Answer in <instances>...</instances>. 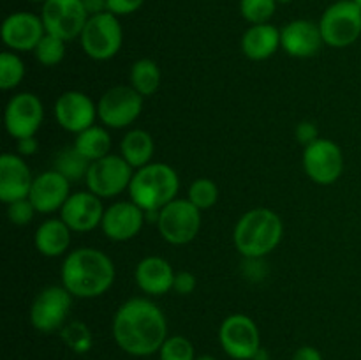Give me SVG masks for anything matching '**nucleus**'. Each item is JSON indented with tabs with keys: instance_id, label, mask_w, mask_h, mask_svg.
<instances>
[{
	"instance_id": "obj_1",
	"label": "nucleus",
	"mask_w": 361,
	"mask_h": 360,
	"mask_svg": "<svg viewBox=\"0 0 361 360\" xmlns=\"http://www.w3.org/2000/svg\"><path fill=\"white\" fill-rule=\"evenodd\" d=\"M113 339L133 356L154 355L168 339V321L155 302L130 299L116 309L111 323Z\"/></svg>"
},
{
	"instance_id": "obj_2",
	"label": "nucleus",
	"mask_w": 361,
	"mask_h": 360,
	"mask_svg": "<svg viewBox=\"0 0 361 360\" xmlns=\"http://www.w3.org/2000/svg\"><path fill=\"white\" fill-rule=\"evenodd\" d=\"M113 260L95 247L71 251L62 263V286L78 299H95L108 292L115 282Z\"/></svg>"
},
{
	"instance_id": "obj_3",
	"label": "nucleus",
	"mask_w": 361,
	"mask_h": 360,
	"mask_svg": "<svg viewBox=\"0 0 361 360\" xmlns=\"http://www.w3.org/2000/svg\"><path fill=\"white\" fill-rule=\"evenodd\" d=\"M284 236V222L271 208L257 207L236 221L233 242L243 258H264L277 249Z\"/></svg>"
},
{
	"instance_id": "obj_4",
	"label": "nucleus",
	"mask_w": 361,
	"mask_h": 360,
	"mask_svg": "<svg viewBox=\"0 0 361 360\" xmlns=\"http://www.w3.org/2000/svg\"><path fill=\"white\" fill-rule=\"evenodd\" d=\"M180 189L178 173L166 162H150L136 169L129 186L130 200L148 210H161L176 200Z\"/></svg>"
},
{
	"instance_id": "obj_5",
	"label": "nucleus",
	"mask_w": 361,
	"mask_h": 360,
	"mask_svg": "<svg viewBox=\"0 0 361 360\" xmlns=\"http://www.w3.org/2000/svg\"><path fill=\"white\" fill-rule=\"evenodd\" d=\"M80 42L83 52L92 60L104 62L113 59L123 42V30L118 18L109 11L90 16L81 32Z\"/></svg>"
},
{
	"instance_id": "obj_6",
	"label": "nucleus",
	"mask_w": 361,
	"mask_h": 360,
	"mask_svg": "<svg viewBox=\"0 0 361 360\" xmlns=\"http://www.w3.org/2000/svg\"><path fill=\"white\" fill-rule=\"evenodd\" d=\"M319 28L324 44L348 48L361 35V9L353 0H338L324 11Z\"/></svg>"
},
{
	"instance_id": "obj_7",
	"label": "nucleus",
	"mask_w": 361,
	"mask_h": 360,
	"mask_svg": "<svg viewBox=\"0 0 361 360\" xmlns=\"http://www.w3.org/2000/svg\"><path fill=\"white\" fill-rule=\"evenodd\" d=\"M159 233L171 246L192 242L201 229V210L189 200L176 198L159 210Z\"/></svg>"
},
{
	"instance_id": "obj_8",
	"label": "nucleus",
	"mask_w": 361,
	"mask_h": 360,
	"mask_svg": "<svg viewBox=\"0 0 361 360\" xmlns=\"http://www.w3.org/2000/svg\"><path fill=\"white\" fill-rule=\"evenodd\" d=\"M133 176L134 168L122 155L109 154L92 162L85 182H87L88 191L97 194L102 200V198L118 196L123 191H129Z\"/></svg>"
},
{
	"instance_id": "obj_9",
	"label": "nucleus",
	"mask_w": 361,
	"mask_h": 360,
	"mask_svg": "<svg viewBox=\"0 0 361 360\" xmlns=\"http://www.w3.org/2000/svg\"><path fill=\"white\" fill-rule=\"evenodd\" d=\"M143 112V95L133 87L116 85L106 90L97 102L99 120L109 129H123L136 122Z\"/></svg>"
},
{
	"instance_id": "obj_10",
	"label": "nucleus",
	"mask_w": 361,
	"mask_h": 360,
	"mask_svg": "<svg viewBox=\"0 0 361 360\" xmlns=\"http://www.w3.org/2000/svg\"><path fill=\"white\" fill-rule=\"evenodd\" d=\"M219 342L233 360H252L261 348L259 328L247 314H231L219 327Z\"/></svg>"
},
{
	"instance_id": "obj_11",
	"label": "nucleus",
	"mask_w": 361,
	"mask_h": 360,
	"mask_svg": "<svg viewBox=\"0 0 361 360\" xmlns=\"http://www.w3.org/2000/svg\"><path fill=\"white\" fill-rule=\"evenodd\" d=\"M73 295L63 286H48L37 293L30 307V323L42 334L62 330L69 318Z\"/></svg>"
},
{
	"instance_id": "obj_12",
	"label": "nucleus",
	"mask_w": 361,
	"mask_h": 360,
	"mask_svg": "<svg viewBox=\"0 0 361 360\" xmlns=\"http://www.w3.org/2000/svg\"><path fill=\"white\" fill-rule=\"evenodd\" d=\"M303 169L312 182L331 186L344 173V154L335 141L319 138L303 148Z\"/></svg>"
},
{
	"instance_id": "obj_13",
	"label": "nucleus",
	"mask_w": 361,
	"mask_h": 360,
	"mask_svg": "<svg viewBox=\"0 0 361 360\" xmlns=\"http://www.w3.org/2000/svg\"><path fill=\"white\" fill-rule=\"evenodd\" d=\"M41 18L48 34L67 42L80 37L90 16L83 0H46L42 4Z\"/></svg>"
},
{
	"instance_id": "obj_14",
	"label": "nucleus",
	"mask_w": 361,
	"mask_h": 360,
	"mask_svg": "<svg viewBox=\"0 0 361 360\" xmlns=\"http://www.w3.org/2000/svg\"><path fill=\"white\" fill-rule=\"evenodd\" d=\"M44 120L42 101L32 92H20L9 99L4 112V124L14 140L35 136Z\"/></svg>"
},
{
	"instance_id": "obj_15",
	"label": "nucleus",
	"mask_w": 361,
	"mask_h": 360,
	"mask_svg": "<svg viewBox=\"0 0 361 360\" xmlns=\"http://www.w3.org/2000/svg\"><path fill=\"white\" fill-rule=\"evenodd\" d=\"M55 119L62 129L80 134L92 127L97 119V104L85 92L67 90L56 99Z\"/></svg>"
},
{
	"instance_id": "obj_16",
	"label": "nucleus",
	"mask_w": 361,
	"mask_h": 360,
	"mask_svg": "<svg viewBox=\"0 0 361 360\" xmlns=\"http://www.w3.org/2000/svg\"><path fill=\"white\" fill-rule=\"evenodd\" d=\"M102 201L90 191L73 193L60 210V219L76 233H87L101 226L104 217Z\"/></svg>"
},
{
	"instance_id": "obj_17",
	"label": "nucleus",
	"mask_w": 361,
	"mask_h": 360,
	"mask_svg": "<svg viewBox=\"0 0 361 360\" xmlns=\"http://www.w3.org/2000/svg\"><path fill=\"white\" fill-rule=\"evenodd\" d=\"M145 222V210L133 200L116 201L104 210L101 228L102 233L113 242H126L141 232Z\"/></svg>"
},
{
	"instance_id": "obj_18",
	"label": "nucleus",
	"mask_w": 361,
	"mask_h": 360,
	"mask_svg": "<svg viewBox=\"0 0 361 360\" xmlns=\"http://www.w3.org/2000/svg\"><path fill=\"white\" fill-rule=\"evenodd\" d=\"M46 34L42 18L32 13H13L2 23V41L13 52H34Z\"/></svg>"
},
{
	"instance_id": "obj_19",
	"label": "nucleus",
	"mask_w": 361,
	"mask_h": 360,
	"mask_svg": "<svg viewBox=\"0 0 361 360\" xmlns=\"http://www.w3.org/2000/svg\"><path fill=\"white\" fill-rule=\"evenodd\" d=\"M71 196V182L56 169L39 173L32 184L28 200L39 214H53L62 210L63 203Z\"/></svg>"
},
{
	"instance_id": "obj_20",
	"label": "nucleus",
	"mask_w": 361,
	"mask_h": 360,
	"mask_svg": "<svg viewBox=\"0 0 361 360\" xmlns=\"http://www.w3.org/2000/svg\"><path fill=\"white\" fill-rule=\"evenodd\" d=\"M35 176L25 159L16 154H2L0 157V201L6 205L28 198Z\"/></svg>"
},
{
	"instance_id": "obj_21",
	"label": "nucleus",
	"mask_w": 361,
	"mask_h": 360,
	"mask_svg": "<svg viewBox=\"0 0 361 360\" xmlns=\"http://www.w3.org/2000/svg\"><path fill=\"white\" fill-rule=\"evenodd\" d=\"M281 44L289 56L310 59L317 55L324 44L319 23L310 20L289 21L281 30Z\"/></svg>"
},
{
	"instance_id": "obj_22",
	"label": "nucleus",
	"mask_w": 361,
	"mask_h": 360,
	"mask_svg": "<svg viewBox=\"0 0 361 360\" xmlns=\"http://www.w3.org/2000/svg\"><path fill=\"white\" fill-rule=\"evenodd\" d=\"M176 272L173 270L171 263L161 256H147L136 265L134 279L137 288L150 296L166 295L173 289Z\"/></svg>"
},
{
	"instance_id": "obj_23",
	"label": "nucleus",
	"mask_w": 361,
	"mask_h": 360,
	"mask_svg": "<svg viewBox=\"0 0 361 360\" xmlns=\"http://www.w3.org/2000/svg\"><path fill=\"white\" fill-rule=\"evenodd\" d=\"M281 46V30L270 23L250 25L242 37L243 55L254 62L268 60Z\"/></svg>"
},
{
	"instance_id": "obj_24",
	"label": "nucleus",
	"mask_w": 361,
	"mask_h": 360,
	"mask_svg": "<svg viewBox=\"0 0 361 360\" xmlns=\"http://www.w3.org/2000/svg\"><path fill=\"white\" fill-rule=\"evenodd\" d=\"M71 233L73 229L62 219H48L35 229L34 244L35 249L46 258H56L67 253L71 246Z\"/></svg>"
},
{
	"instance_id": "obj_25",
	"label": "nucleus",
	"mask_w": 361,
	"mask_h": 360,
	"mask_svg": "<svg viewBox=\"0 0 361 360\" xmlns=\"http://www.w3.org/2000/svg\"><path fill=\"white\" fill-rule=\"evenodd\" d=\"M155 143L154 138L145 129H133L122 138L120 141V155L133 166L134 169H140L143 166L150 164L154 157Z\"/></svg>"
},
{
	"instance_id": "obj_26",
	"label": "nucleus",
	"mask_w": 361,
	"mask_h": 360,
	"mask_svg": "<svg viewBox=\"0 0 361 360\" xmlns=\"http://www.w3.org/2000/svg\"><path fill=\"white\" fill-rule=\"evenodd\" d=\"M74 147L88 161L94 162L97 159H102L111 154V136H109V133L104 127L94 124L92 127L85 129L83 133L76 134Z\"/></svg>"
},
{
	"instance_id": "obj_27",
	"label": "nucleus",
	"mask_w": 361,
	"mask_h": 360,
	"mask_svg": "<svg viewBox=\"0 0 361 360\" xmlns=\"http://www.w3.org/2000/svg\"><path fill=\"white\" fill-rule=\"evenodd\" d=\"M130 87L143 97L154 95L161 87V69L152 59H140L130 67Z\"/></svg>"
},
{
	"instance_id": "obj_28",
	"label": "nucleus",
	"mask_w": 361,
	"mask_h": 360,
	"mask_svg": "<svg viewBox=\"0 0 361 360\" xmlns=\"http://www.w3.org/2000/svg\"><path fill=\"white\" fill-rule=\"evenodd\" d=\"M90 164L92 162L85 155H81L78 152V148L73 145V147L62 148L56 154L55 162H53V169H56L60 175L66 176L69 182H80V180L87 179Z\"/></svg>"
},
{
	"instance_id": "obj_29",
	"label": "nucleus",
	"mask_w": 361,
	"mask_h": 360,
	"mask_svg": "<svg viewBox=\"0 0 361 360\" xmlns=\"http://www.w3.org/2000/svg\"><path fill=\"white\" fill-rule=\"evenodd\" d=\"M25 64L14 52H4L0 55V88L13 90L23 81Z\"/></svg>"
},
{
	"instance_id": "obj_30",
	"label": "nucleus",
	"mask_w": 361,
	"mask_h": 360,
	"mask_svg": "<svg viewBox=\"0 0 361 360\" xmlns=\"http://www.w3.org/2000/svg\"><path fill=\"white\" fill-rule=\"evenodd\" d=\"M34 55L37 59V62L42 64V66H59L63 60V56H66V41L46 32L44 37L35 46Z\"/></svg>"
},
{
	"instance_id": "obj_31",
	"label": "nucleus",
	"mask_w": 361,
	"mask_h": 360,
	"mask_svg": "<svg viewBox=\"0 0 361 360\" xmlns=\"http://www.w3.org/2000/svg\"><path fill=\"white\" fill-rule=\"evenodd\" d=\"M60 337H62L63 344L69 349H73L74 353H87L92 348V332L81 321H71V323L63 325V328L60 330Z\"/></svg>"
},
{
	"instance_id": "obj_32",
	"label": "nucleus",
	"mask_w": 361,
	"mask_h": 360,
	"mask_svg": "<svg viewBox=\"0 0 361 360\" xmlns=\"http://www.w3.org/2000/svg\"><path fill=\"white\" fill-rule=\"evenodd\" d=\"M189 196L187 200L192 205H196L201 212L208 210V208L214 207L219 200V187L214 180L210 179H196L189 186Z\"/></svg>"
},
{
	"instance_id": "obj_33",
	"label": "nucleus",
	"mask_w": 361,
	"mask_h": 360,
	"mask_svg": "<svg viewBox=\"0 0 361 360\" xmlns=\"http://www.w3.org/2000/svg\"><path fill=\"white\" fill-rule=\"evenodd\" d=\"M277 9V0H240V13L250 25L268 23Z\"/></svg>"
},
{
	"instance_id": "obj_34",
	"label": "nucleus",
	"mask_w": 361,
	"mask_h": 360,
	"mask_svg": "<svg viewBox=\"0 0 361 360\" xmlns=\"http://www.w3.org/2000/svg\"><path fill=\"white\" fill-rule=\"evenodd\" d=\"M161 360H196L194 344L183 335H169L159 349Z\"/></svg>"
},
{
	"instance_id": "obj_35",
	"label": "nucleus",
	"mask_w": 361,
	"mask_h": 360,
	"mask_svg": "<svg viewBox=\"0 0 361 360\" xmlns=\"http://www.w3.org/2000/svg\"><path fill=\"white\" fill-rule=\"evenodd\" d=\"M35 214H37V210H35V207L32 205V201L28 198L7 205V217L16 226L28 224L34 219Z\"/></svg>"
},
{
	"instance_id": "obj_36",
	"label": "nucleus",
	"mask_w": 361,
	"mask_h": 360,
	"mask_svg": "<svg viewBox=\"0 0 361 360\" xmlns=\"http://www.w3.org/2000/svg\"><path fill=\"white\" fill-rule=\"evenodd\" d=\"M197 279L192 272L189 270H180L176 272L175 282H173V292H176L178 295H190V293L196 289Z\"/></svg>"
},
{
	"instance_id": "obj_37",
	"label": "nucleus",
	"mask_w": 361,
	"mask_h": 360,
	"mask_svg": "<svg viewBox=\"0 0 361 360\" xmlns=\"http://www.w3.org/2000/svg\"><path fill=\"white\" fill-rule=\"evenodd\" d=\"M295 136L303 147H309L314 141L319 140V129H317L316 124L310 122V120H303V122H300L298 126H296Z\"/></svg>"
},
{
	"instance_id": "obj_38",
	"label": "nucleus",
	"mask_w": 361,
	"mask_h": 360,
	"mask_svg": "<svg viewBox=\"0 0 361 360\" xmlns=\"http://www.w3.org/2000/svg\"><path fill=\"white\" fill-rule=\"evenodd\" d=\"M145 4V0H108V11L115 16L133 14Z\"/></svg>"
},
{
	"instance_id": "obj_39",
	"label": "nucleus",
	"mask_w": 361,
	"mask_h": 360,
	"mask_svg": "<svg viewBox=\"0 0 361 360\" xmlns=\"http://www.w3.org/2000/svg\"><path fill=\"white\" fill-rule=\"evenodd\" d=\"M263 258H245V267H243V272L249 279L252 281H261L267 274V268L263 267Z\"/></svg>"
},
{
	"instance_id": "obj_40",
	"label": "nucleus",
	"mask_w": 361,
	"mask_h": 360,
	"mask_svg": "<svg viewBox=\"0 0 361 360\" xmlns=\"http://www.w3.org/2000/svg\"><path fill=\"white\" fill-rule=\"evenodd\" d=\"M291 360H324L323 353L314 346H300L295 353H293Z\"/></svg>"
},
{
	"instance_id": "obj_41",
	"label": "nucleus",
	"mask_w": 361,
	"mask_h": 360,
	"mask_svg": "<svg viewBox=\"0 0 361 360\" xmlns=\"http://www.w3.org/2000/svg\"><path fill=\"white\" fill-rule=\"evenodd\" d=\"M37 150H39V141L35 140V136L21 138V140H18V152H20L21 157L34 155Z\"/></svg>"
},
{
	"instance_id": "obj_42",
	"label": "nucleus",
	"mask_w": 361,
	"mask_h": 360,
	"mask_svg": "<svg viewBox=\"0 0 361 360\" xmlns=\"http://www.w3.org/2000/svg\"><path fill=\"white\" fill-rule=\"evenodd\" d=\"M83 6L87 9L88 16H95L108 11V0H83Z\"/></svg>"
},
{
	"instance_id": "obj_43",
	"label": "nucleus",
	"mask_w": 361,
	"mask_h": 360,
	"mask_svg": "<svg viewBox=\"0 0 361 360\" xmlns=\"http://www.w3.org/2000/svg\"><path fill=\"white\" fill-rule=\"evenodd\" d=\"M252 360H270V353H268L267 349H264L263 346H261V348L257 349L256 355H254Z\"/></svg>"
},
{
	"instance_id": "obj_44",
	"label": "nucleus",
	"mask_w": 361,
	"mask_h": 360,
	"mask_svg": "<svg viewBox=\"0 0 361 360\" xmlns=\"http://www.w3.org/2000/svg\"><path fill=\"white\" fill-rule=\"evenodd\" d=\"M196 360H217V359L212 355H200V356H196Z\"/></svg>"
},
{
	"instance_id": "obj_45",
	"label": "nucleus",
	"mask_w": 361,
	"mask_h": 360,
	"mask_svg": "<svg viewBox=\"0 0 361 360\" xmlns=\"http://www.w3.org/2000/svg\"><path fill=\"white\" fill-rule=\"evenodd\" d=\"M293 2V0H277V4H289Z\"/></svg>"
},
{
	"instance_id": "obj_46",
	"label": "nucleus",
	"mask_w": 361,
	"mask_h": 360,
	"mask_svg": "<svg viewBox=\"0 0 361 360\" xmlns=\"http://www.w3.org/2000/svg\"><path fill=\"white\" fill-rule=\"evenodd\" d=\"M353 2H355V4H356V6H358V7H360V9H361V0H353Z\"/></svg>"
},
{
	"instance_id": "obj_47",
	"label": "nucleus",
	"mask_w": 361,
	"mask_h": 360,
	"mask_svg": "<svg viewBox=\"0 0 361 360\" xmlns=\"http://www.w3.org/2000/svg\"><path fill=\"white\" fill-rule=\"evenodd\" d=\"M32 2H46V0H32Z\"/></svg>"
}]
</instances>
